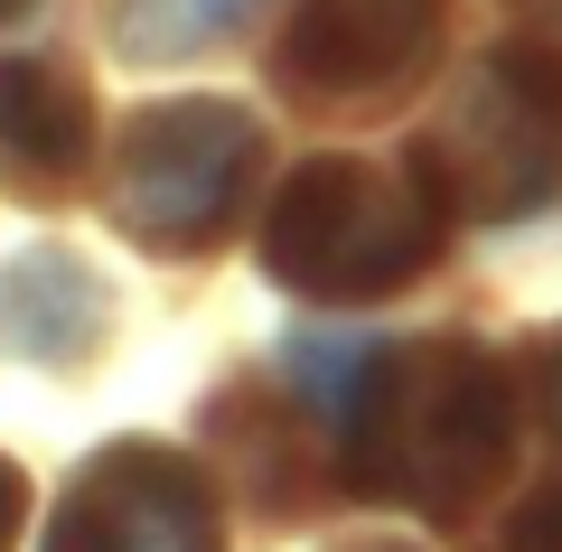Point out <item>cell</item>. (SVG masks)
<instances>
[{"mask_svg": "<svg viewBox=\"0 0 562 552\" xmlns=\"http://www.w3.org/2000/svg\"><path fill=\"white\" fill-rule=\"evenodd\" d=\"M347 487L375 506H413L431 525H460L497 496L516 421H506V375L479 337H413L375 347L366 394L347 413Z\"/></svg>", "mask_w": 562, "mask_h": 552, "instance_id": "6da1fadb", "label": "cell"}, {"mask_svg": "<svg viewBox=\"0 0 562 552\" xmlns=\"http://www.w3.org/2000/svg\"><path fill=\"white\" fill-rule=\"evenodd\" d=\"M450 244V206L413 159L319 150L272 188L262 206V272L301 300H384L422 281Z\"/></svg>", "mask_w": 562, "mask_h": 552, "instance_id": "7a4b0ae2", "label": "cell"}, {"mask_svg": "<svg viewBox=\"0 0 562 552\" xmlns=\"http://www.w3.org/2000/svg\"><path fill=\"white\" fill-rule=\"evenodd\" d=\"M413 169L450 216L525 225L562 198V47L506 38L469 66V85L413 132Z\"/></svg>", "mask_w": 562, "mask_h": 552, "instance_id": "3957f363", "label": "cell"}, {"mask_svg": "<svg viewBox=\"0 0 562 552\" xmlns=\"http://www.w3.org/2000/svg\"><path fill=\"white\" fill-rule=\"evenodd\" d=\"M262 178V122L225 94L150 103L122 122L103 169V216L140 254H216L244 225V198Z\"/></svg>", "mask_w": 562, "mask_h": 552, "instance_id": "277c9868", "label": "cell"}, {"mask_svg": "<svg viewBox=\"0 0 562 552\" xmlns=\"http://www.w3.org/2000/svg\"><path fill=\"white\" fill-rule=\"evenodd\" d=\"M450 47V0H301L272 47V94L319 122H375Z\"/></svg>", "mask_w": 562, "mask_h": 552, "instance_id": "5b68a950", "label": "cell"}, {"mask_svg": "<svg viewBox=\"0 0 562 552\" xmlns=\"http://www.w3.org/2000/svg\"><path fill=\"white\" fill-rule=\"evenodd\" d=\"M38 552H225V506L188 450L113 440L66 477Z\"/></svg>", "mask_w": 562, "mask_h": 552, "instance_id": "8992f818", "label": "cell"}, {"mask_svg": "<svg viewBox=\"0 0 562 552\" xmlns=\"http://www.w3.org/2000/svg\"><path fill=\"white\" fill-rule=\"evenodd\" d=\"M0 169L29 198H66L94 169V85L76 57H0Z\"/></svg>", "mask_w": 562, "mask_h": 552, "instance_id": "52a82bcc", "label": "cell"}, {"mask_svg": "<svg viewBox=\"0 0 562 552\" xmlns=\"http://www.w3.org/2000/svg\"><path fill=\"white\" fill-rule=\"evenodd\" d=\"M113 328V291L85 254L66 244H29L10 272H0V347L29 356V365H57V375H85Z\"/></svg>", "mask_w": 562, "mask_h": 552, "instance_id": "ba28073f", "label": "cell"}, {"mask_svg": "<svg viewBox=\"0 0 562 552\" xmlns=\"http://www.w3.org/2000/svg\"><path fill=\"white\" fill-rule=\"evenodd\" d=\"M262 20V0H103V29H113L122 66H179L206 47L244 38Z\"/></svg>", "mask_w": 562, "mask_h": 552, "instance_id": "9c48e42d", "label": "cell"}, {"mask_svg": "<svg viewBox=\"0 0 562 552\" xmlns=\"http://www.w3.org/2000/svg\"><path fill=\"white\" fill-rule=\"evenodd\" d=\"M375 347H384V337H319V328H291V337H281V375H291V394H301L310 413H328V431H347Z\"/></svg>", "mask_w": 562, "mask_h": 552, "instance_id": "30bf717a", "label": "cell"}, {"mask_svg": "<svg viewBox=\"0 0 562 552\" xmlns=\"http://www.w3.org/2000/svg\"><path fill=\"white\" fill-rule=\"evenodd\" d=\"M487 552H562V477L525 496V506L506 515L497 533H487Z\"/></svg>", "mask_w": 562, "mask_h": 552, "instance_id": "8fae6325", "label": "cell"}, {"mask_svg": "<svg viewBox=\"0 0 562 552\" xmlns=\"http://www.w3.org/2000/svg\"><path fill=\"white\" fill-rule=\"evenodd\" d=\"M20 533H29V477H20V459L0 450V552L20 543Z\"/></svg>", "mask_w": 562, "mask_h": 552, "instance_id": "7c38bea8", "label": "cell"}, {"mask_svg": "<svg viewBox=\"0 0 562 552\" xmlns=\"http://www.w3.org/2000/svg\"><path fill=\"white\" fill-rule=\"evenodd\" d=\"M535 394H543V421H553V440H562V328L535 347Z\"/></svg>", "mask_w": 562, "mask_h": 552, "instance_id": "4fadbf2b", "label": "cell"}, {"mask_svg": "<svg viewBox=\"0 0 562 552\" xmlns=\"http://www.w3.org/2000/svg\"><path fill=\"white\" fill-rule=\"evenodd\" d=\"M29 10H38V0H0V29H20V20H29Z\"/></svg>", "mask_w": 562, "mask_h": 552, "instance_id": "5bb4252c", "label": "cell"}, {"mask_svg": "<svg viewBox=\"0 0 562 552\" xmlns=\"http://www.w3.org/2000/svg\"><path fill=\"white\" fill-rule=\"evenodd\" d=\"M357 552H413V543H357Z\"/></svg>", "mask_w": 562, "mask_h": 552, "instance_id": "9a60e30c", "label": "cell"}]
</instances>
